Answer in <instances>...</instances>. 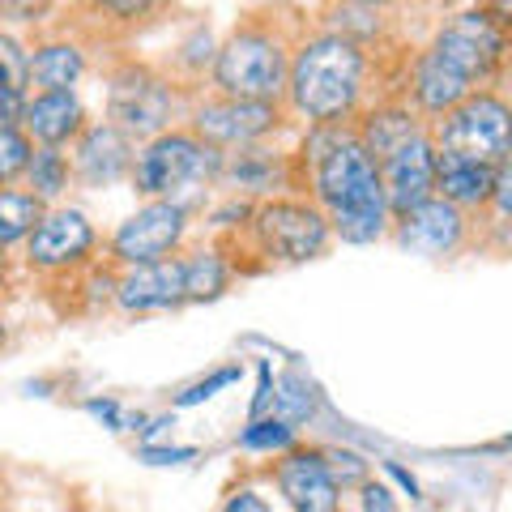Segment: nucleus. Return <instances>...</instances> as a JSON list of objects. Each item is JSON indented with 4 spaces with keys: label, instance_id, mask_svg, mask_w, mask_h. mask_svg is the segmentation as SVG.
Segmentation results:
<instances>
[{
    "label": "nucleus",
    "instance_id": "nucleus-34",
    "mask_svg": "<svg viewBox=\"0 0 512 512\" xmlns=\"http://www.w3.org/2000/svg\"><path fill=\"white\" fill-rule=\"evenodd\" d=\"M355 495H359V512H397L393 491L384 487V483H376V478H367V483Z\"/></svg>",
    "mask_w": 512,
    "mask_h": 512
},
{
    "label": "nucleus",
    "instance_id": "nucleus-35",
    "mask_svg": "<svg viewBox=\"0 0 512 512\" xmlns=\"http://www.w3.org/2000/svg\"><path fill=\"white\" fill-rule=\"evenodd\" d=\"M22 111H26V90L0 86V133H9V128H22Z\"/></svg>",
    "mask_w": 512,
    "mask_h": 512
},
{
    "label": "nucleus",
    "instance_id": "nucleus-19",
    "mask_svg": "<svg viewBox=\"0 0 512 512\" xmlns=\"http://www.w3.org/2000/svg\"><path fill=\"white\" fill-rule=\"evenodd\" d=\"M359 146L372 154V163H380L384 154H393L397 146H406L410 137L427 133V124L414 116V107L406 99H380V103H367L355 124H350Z\"/></svg>",
    "mask_w": 512,
    "mask_h": 512
},
{
    "label": "nucleus",
    "instance_id": "nucleus-21",
    "mask_svg": "<svg viewBox=\"0 0 512 512\" xmlns=\"http://www.w3.org/2000/svg\"><path fill=\"white\" fill-rule=\"evenodd\" d=\"M495 171L500 167H487V163H474V158L436 150V197L448 201V205H457L461 214L478 218L487 210V201H491Z\"/></svg>",
    "mask_w": 512,
    "mask_h": 512
},
{
    "label": "nucleus",
    "instance_id": "nucleus-37",
    "mask_svg": "<svg viewBox=\"0 0 512 512\" xmlns=\"http://www.w3.org/2000/svg\"><path fill=\"white\" fill-rule=\"evenodd\" d=\"M384 474H389L393 483H402L410 500H419V483H414V474H410V470H402V466H397V461H384Z\"/></svg>",
    "mask_w": 512,
    "mask_h": 512
},
{
    "label": "nucleus",
    "instance_id": "nucleus-7",
    "mask_svg": "<svg viewBox=\"0 0 512 512\" xmlns=\"http://www.w3.org/2000/svg\"><path fill=\"white\" fill-rule=\"evenodd\" d=\"M248 239L265 261L303 265V261H316V256L329 252L333 231H329L325 214H320L308 197H286L282 192V197L252 205Z\"/></svg>",
    "mask_w": 512,
    "mask_h": 512
},
{
    "label": "nucleus",
    "instance_id": "nucleus-1",
    "mask_svg": "<svg viewBox=\"0 0 512 512\" xmlns=\"http://www.w3.org/2000/svg\"><path fill=\"white\" fill-rule=\"evenodd\" d=\"M295 184L308 188V201L325 214L333 239L342 244H380L393 231V214L384 205L376 163L350 124L338 128H303L299 150L291 154Z\"/></svg>",
    "mask_w": 512,
    "mask_h": 512
},
{
    "label": "nucleus",
    "instance_id": "nucleus-11",
    "mask_svg": "<svg viewBox=\"0 0 512 512\" xmlns=\"http://www.w3.org/2000/svg\"><path fill=\"white\" fill-rule=\"evenodd\" d=\"M26 269L43 278H64L77 274V269L94 265V252H99V231L94 222L77 210V205H52L43 210L39 227L26 239Z\"/></svg>",
    "mask_w": 512,
    "mask_h": 512
},
{
    "label": "nucleus",
    "instance_id": "nucleus-28",
    "mask_svg": "<svg viewBox=\"0 0 512 512\" xmlns=\"http://www.w3.org/2000/svg\"><path fill=\"white\" fill-rule=\"evenodd\" d=\"M320 457H325V470H329L333 483H338L342 495L359 491L367 478H372V461L359 457L355 448H320Z\"/></svg>",
    "mask_w": 512,
    "mask_h": 512
},
{
    "label": "nucleus",
    "instance_id": "nucleus-20",
    "mask_svg": "<svg viewBox=\"0 0 512 512\" xmlns=\"http://www.w3.org/2000/svg\"><path fill=\"white\" fill-rule=\"evenodd\" d=\"M90 60L86 47L69 39V35H47L30 47V64H26V94H43V90H77V82L86 77Z\"/></svg>",
    "mask_w": 512,
    "mask_h": 512
},
{
    "label": "nucleus",
    "instance_id": "nucleus-38",
    "mask_svg": "<svg viewBox=\"0 0 512 512\" xmlns=\"http://www.w3.org/2000/svg\"><path fill=\"white\" fill-rule=\"evenodd\" d=\"M9 286V252H0V291Z\"/></svg>",
    "mask_w": 512,
    "mask_h": 512
},
{
    "label": "nucleus",
    "instance_id": "nucleus-17",
    "mask_svg": "<svg viewBox=\"0 0 512 512\" xmlns=\"http://www.w3.org/2000/svg\"><path fill=\"white\" fill-rule=\"evenodd\" d=\"M90 124V111L77 90H43V94H26V111H22V133L30 137V146H47V150H69L82 128Z\"/></svg>",
    "mask_w": 512,
    "mask_h": 512
},
{
    "label": "nucleus",
    "instance_id": "nucleus-5",
    "mask_svg": "<svg viewBox=\"0 0 512 512\" xmlns=\"http://www.w3.org/2000/svg\"><path fill=\"white\" fill-rule=\"evenodd\" d=\"M427 52H436L448 69L461 73L474 90H495V82L504 77V60H508V18L504 9H457L436 26Z\"/></svg>",
    "mask_w": 512,
    "mask_h": 512
},
{
    "label": "nucleus",
    "instance_id": "nucleus-26",
    "mask_svg": "<svg viewBox=\"0 0 512 512\" xmlns=\"http://www.w3.org/2000/svg\"><path fill=\"white\" fill-rule=\"evenodd\" d=\"M43 218V205L30 197V192L18 184V188H0V252H13L22 248L30 231L39 227Z\"/></svg>",
    "mask_w": 512,
    "mask_h": 512
},
{
    "label": "nucleus",
    "instance_id": "nucleus-29",
    "mask_svg": "<svg viewBox=\"0 0 512 512\" xmlns=\"http://www.w3.org/2000/svg\"><path fill=\"white\" fill-rule=\"evenodd\" d=\"M30 154H35V146H30V137L22 133V128L0 133V188H18L22 184Z\"/></svg>",
    "mask_w": 512,
    "mask_h": 512
},
{
    "label": "nucleus",
    "instance_id": "nucleus-32",
    "mask_svg": "<svg viewBox=\"0 0 512 512\" xmlns=\"http://www.w3.org/2000/svg\"><path fill=\"white\" fill-rule=\"evenodd\" d=\"M86 414H90V419H99V423H107L111 431H141V427L150 423L146 414H124V406L111 402V397H90Z\"/></svg>",
    "mask_w": 512,
    "mask_h": 512
},
{
    "label": "nucleus",
    "instance_id": "nucleus-4",
    "mask_svg": "<svg viewBox=\"0 0 512 512\" xmlns=\"http://www.w3.org/2000/svg\"><path fill=\"white\" fill-rule=\"evenodd\" d=\"M218 167H222V154L201 146L180 124L154 141H141L128 180H133V188L146 201H171L192 214L205 201V192L218 184Z\"/></svg>",
    "mask_w": 512,
    "mask_h": 512
},
{
    "label": "nucleus",
    "instance_id": "nucleus-13",
    "mask_svg": "<svg viewBox=\"0 0 512 512\" xmlns=\"http://www.w3.org/2000/svg\"><path fill=\"white\" fill-rule=\"evenodd\" d=\"M376 175H380V192L393 218H402L414 205L431 201L436 197V141H431V133L410 137L406 146L384 154L376 163Z\"/></svg>",
    "mask_w": 512,
    "mask_h": 512
},
{
    "label": "nucleus",
    "instance_id": "nucleus-14",
    "mask_svg": "<svg viewBox=\"0 0 512 512\" xmlns=\"http://www.w3.org/2000/svg\"><path fill=\"white\" fill-rule=\"evenodd\" d=\"M269 478H274V487L291 512H342L346 495L329 478L320 444H295L291 453L274 457Z\"/></svg>",
    "mask_w": 512,
    "mask_h": 512
},
{
    "label": "nucleus",
    "instance_id": "nucleus-12",
    "mask_svg": "<svg viewBox=\"0 0 512 512\" xmlns=\"http://www.w3.org/2000/svg\"><path fill=\"white\" fill-rule=\"evenodd\" d=\"M389 239L402 252L419 256V261H448V256H457L474 239V218L461 214L457 205L431 197L423 205H414L410 214L393 218Z\"/></svg>",
    "mask_w": 512,
    "mask_h": 512
},
{
    "label": "nucleus",
    "instance_id": "nucleus-16",
    "mask_svg": "<svg viewBox=\"0 0 512 512\" xmlns=\"http://www.w3.org/2000/svg\"><path fill=\"white\" fill-rule=\"evenodd\" d=\"M111 303L124 316H150V312H175L184 308V274H180V256L137 269H116V295Z\"/></svg>",
    "mask_w": 512,
    "mask_h": 512
},
{
    "label": "nucleus",
    "instance_id": "nucleus-39",
    "mask_svg": "<svg viewBox=\"0 0 512 512\" xmlns=\"http://www.w3.org/2000/svg\"><path fill=\"white\" fill-rule=\"evenodd\" d=\"M5 342H9V329H5V320H0V350H5Z\"/></svg>",
    "mask_w": 512,
    "mask_h": 512
},
{
    "label": "nucleus",
    "instance_id": "nucleus-31",
    "mask_svg": "<svg viewBox=\"0 0 512 512\" xmlns=\"http://www.w3.org/2000/svg\"><path fill=\"white\" fill-rule=\"evenodd\" d=\"M26 64H30V43L0 30V86L26 90Z\"/></svg>",
    "mask_w": 512,
    "mask_h": 512
},
{
    "label": "nucleus",
    "instance_id": "nucleus-3",
    "mask_svg": "<svg viewBox=\"0 0 512 512\" xmlns=\"http://www.w3.org/2000/svg\"><path fill=\"white\" fill-rule=\"evenodd\" d=\"M291 43L295 39L274 18H244L218 43L210 64V94L239 103H282Z\"/></svg>",
    "mask_w": 512,
    "mask_h": 512
},
{
    "label": "nucleus",
    "instance_id": "nucleus-6",
    "mask_svg": "<svg viewBox=\"0 0 512 512\" xmlns=\"http://www.w3.org/2000/svg\"><path fill=\"white\" fill-rule=\"evenodd\" d=\"M184 111L188 107L180 99V86H175L167 73H154L150 64L128 60L111 73V82H107V124L120 128L133 146L180 128Z\"/></svg>",
    "mask_w": 512,
    "mask_h": 512
},
{
    "label": "nucleus",
    "instance_id": "nucleus-33",
    "mask_svg": "<svg viewBox=\"0 0 512 512\" xmlns=\"http://www.w3.org/2000/svg\"><path fill=\"white\" fill-rule=\"evenodd\" d=\"M218 512H274V504H269V495L256 483H244V487L227 491V500L218 504Z\"/></svg>",
    "mask_w": 512,
    "mask_h": 512
},
{
    "label": "nucleus",
    "instance_id": "nucleus-30",
    "mask_svg": "<svg viewBox=\"0 0 512 512\" xmlns=\"http://www.w3.org/2000/svg\"><path fill=\"white\" fill-rule=\"evenodd\" d=\"M239 376H244V367H239V363H227V367H218V372H210L205 380H192L188 389L175 393V410H188V406L210 402V397H214L218 389H231V384H235Z\"/></svg>",
    "mask_w": 512,
    "mask_h": 512
},
{
    "label": "nucleus",
    "instance_id": "nucleus-8",
    "mask_svg": "<svg viewBox=\"0 0 512 512\" xmlns=\"http://www.w3.org/2000/svg\"><path fill=\"white\" fill-rule=\"evenodd\" d=\"M436 150L474 158L487 167H504L512 154V107L500 90H478L466 103H457L448 116L427 124Z\"/></svg>",
    "mask_w": 512,
    "mask_h": 512
},
{
    "label": "nucleus",
    "instance_id": "nucleus-27",
    "mask_svg": "<svg viewBox=\"0 0 512 512\" xmlns=\"http://www.w3.org/2000/svg\"><path fill=\"white\" fill-rule=\"evenodd\" d=\"M295 444H299V431L286 427L282 419H274V414L252 419L244 431H239V440H235L239 453H252V457H282V453H291Z\"/></svg>",
    "mask_w": 512,
    "mask_h": 512
},
{
    "label": "nucleus",
    "instance_id": "nucleus-2",
    "mask_svg": "<svg viewBox=\"0 0 512 512\" xmlns=\"http://www.w3.org/2000/svg\"><path fill=\"white\" fill-rule=\"evenodd\" d=\"M367 82H372V52L312 30L291 43L282 111L303 128L355 124V116L367 107Z\"/></svg>",
    "mask_w": 512,
    "mask_h": 512
},
{
    "label": "nucleus",
    "instance_id": "nucleus-10",
    "mask_svg": "<svg viewBox=\"0 0 512 512\" xmlns=\"http://www.w3.org/2000/svg\"><path fill=\"white\" fill-rule=\"evenodd\" d=\"M192 214L171 201H141L116 231L107 235V265L111 269H137L154 261H171L184 252Z\"/></svg>",
    "mask_w": 512,
    "mask_h": 512
},
{
    "label": "nucleus",
    "instance_id": "nucleus-24",
    "mask_svg": "<svg viewBox=\"0 0 512 512\" xmlns=\"http://www.w3.org/2000/svg\"><path fill=\"white\" fill-rule=\"evenodd\" d=\"M22 188L35 197L43 210L52 205H64L73 188V167H69V150H47V146H35L26 163V175H22Z\"/></svg>",
    "mask_w": 512,
    "mask_h": 512
},
{
    "label": "nucleus",
    "instance_id": "nucleus-9",
    "mask_svg": "<svg viewBox=\"0 0 512 512\" xmlns=\"http://www.w3.org/2000/svg\"><path fill=\"white\" fill-rule=\"evenodd\" d=\"M184 128L201 146L218 154H235L278 137L286 128V111L282 103H239V99H222V94H205V99L188 103Z\"/></svg>",
    "mask_w": 512,
    "mask_h": 512
},
{
    "label": "nucleus",
    "instance_id": "nucleus-23",
    "mask_svg": "<svg viewBox=\"0 0 512 512\" xmlns=\"http://www.w3.org/2000/svg\"><path fill=\"white\" fill-rule=\"evenodd\" d=\"M316 30L338 35L346 43L363 47V52H372V47L384 39V30H389V9L384 5H359V0H350V5H329Z\"/></svg>",
    "mask_w": 512,
    "mask_h": 512
},
{
    "label": "nucleus",
    "instance_id": "nucleus-25",
    "mask_svg": "<svg viewBox=\"0 0 512 512\" xmlns=\"http://www.w3.org/2000/svg\"><path fill=\"white\" fill-rule=\"evenodd\" d=\"M316 410H320V393H316V380L303 367H286L282 376H274V402H269L274 419L299 431V423L316 419Z\"/></svg>",
    "mask_w": 512,
    "mask_h": 512
},
{
    "label": "nucleus",
    "instance_id": "nucleus-15",
    "mask_svg": "<svg viewBox=\"0 0 512 512\" xmlns=\"http://www.w3.org/2000/svg\"><path fill=\"white\" fill-rule=\"evenodd\" d=\"M133 154H137V146L120 128H111L107 120H90L82 128V137L69 146L73 188H111V184L128 180Z\"/></svg>",
    "mask_w": 512,
    "mask_h": 512
},
{
    "label": "nucleus",
    "instance_id": "nucleus-22",
    "mask_svg": "<svg viewBox=\"0 0 512 512\" xmlns=\"http://www.w3.org/2000/svg\"><path fill=\"white\" fill-rule=\"evenodd\" d=\"M180 274H184V303H214L235 282V261L218 244H205L180 252Z\"/></svg>",
    "mask_w": 512,
    "mask_h": 512
},
{
    "label": "nucleus",
    "instance_id": "nucleus-18",
    "mask_svg": "<svg viewBox=\"0 0 512 512\" xmlns=\"http://www.w3.org/2000/svg\"><path fill=\"white\" fill-rule=\"evenodd\" d=\"M295 184V167L291 158L269 150V146H252V150H235V154H222V167H218V184L214 188H227L231 197H282V188Z\"/></svg>",
    "mask_w": 512,
    "mask_h": 512
},
{
    "label": "nucleus",
    "instance_id": "nucleus-36",
    "mask_svg": "<svg viewBox=\"0 0 512 512\" xmlns=\"http://www.w3.org/2000/svg\"><path fill=\"white\" fill-rule=\"evenodd\" d=\"M197 448H167V444H141V461L150 466H180V461H192Z\"/></svg>",
    "mask_w": 512,
    "mask_h": 512
}]
</instances>
